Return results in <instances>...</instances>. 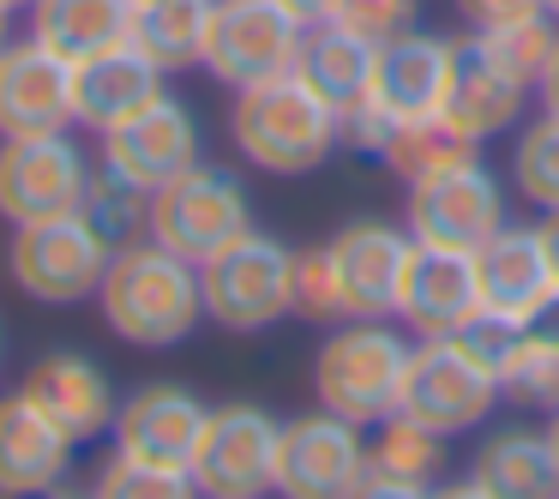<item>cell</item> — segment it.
<instances>
[{
  "instance_id": "obj_1",
  "label": "cell",
  "mask_w": 559,
  "mask_h": 499,
  "mask_svg": "<svg viewBox=\"0 0 559 499\" xmlns=\"http://www.w3.org/2000/svg\"><path fill=\"white\" fill-rule=\"evenodd\" d=\"M103 325L121 343H139V349H175L199 331L205 319V295H199V265L169 247L145 241L115 247L109 271H103Z\"/></svg>"
},
{
  "instance_id": "obj_2",
  "label": "cell",
  "mask_w": 559,
  "mask_h": 499,
  "mask_svg": "<svg viewBox=\"0 0 559 499\" xmlns=\"http://www.w3.org/2000/svg\"><path fill=\"white\" fill-rule=\"evenodd\" d=\"M229 139L253 169L295 181V175H313L331 163V151L343 145V115L301 73H277L265 85L235 91Z\"/></svg>"
},
{
  "instance_id": "obj_3",
  "label": "cell",
  "mask_w": 559,
  "mask_h": 499,
  "mask_svg": "<svg viewBox=\"0 0 559 499\" xmlns=\"http://www.w3.org/2000/svg\"><path fill=\"white\" fill-rule=\"evenodd\" d=\"M409 355H415V343L403 331H391L385 319H343V325H331V337L313 355L319 409L355 421L361 433L379 427L403 403Z\"/></svg>"
},
{
  "instance_id": "obj_4",
  "label": "cell",
  "mask_w": 559,
  "mask_h": 499,
  "mask_svg": "<svg viewBox=\"0 0 559 499\" xmlns=\"http://www.w3.org/2000/svg\"><path fill=\"white\" fill-rule=\"evenodd\" d=\"M199 295H205V319L217 331L253 337L271 331L277 319L295 313V253L289 241L265 229L235 235L211 259H199Z\"/></svg>"
},
{
  "instance_id": "obj_5",
  "label": "cell",
  "mask_w": 559,
  "mask_h": 499,
  "mask_svg": "<svg viewBox=\"0 0 559 499\" xmlns=\"http://www.w3.org/2000/svg\"><path fill=\"white\" fill-rule=\"evenodd\" d=\"M253 229V199H247L241 175L193 163L187 175H175L169 187L151 193V241L169 247L181 259H211L217 247H229L235 235Z\"/></svg>"
},
{
  "instance_id": "obj_6",
  "label": "cell",
  "mask_w": 559,
  "mask_h": 499,
  "mask_svg": "<svg viewBox=\"0 0 559 499\" xmlns=\"http://www.w3.org/2000/svg\"><path fill=\"white\" fill-rule=\"evenodd\" d=\"M109 259H115V247L79 211L73 217H49V223H25V229H13V247H7L13 283L31 301H49V307L97 301Z\"/></svg>"
},
{
  "instance_id": "obj_7",
  "label": "cell",
  "mask_w": 559,
  "mask_h": 499,
  "mask_svg": "<svg viewBox=\"0 0 559 499\" xmlns=\"http://www.w3.org/2000/svg\"><path fill=\"white\" fill-rule=\"evenodd\" d=\"M283 421L259 403H223L205 415L193 451V482L205 499H277Z\"/></svg>"
},
{
  "instance_id": "obj_8",
  "label": "cell",
  "mask_w": 559,
  "mask_h": 499,
  "mask_svg": "<svg viewBox=\"0 0 559 499\" xmlns=\"http://www.w3.org/2000/svg\"><path fill=\"white\" fill-rule=\"evenodd\" d=\"M97 163L79 151L73 133H37V139H0V217L25 223L73 217L85 205V187Z\"/></svg>"
},
{
  "instance_id": "obj_9",
  "label": "cell",
  "mask_w": 559,
  "mask_h": 499,
  "mask_svg": "<svg viewBox=\"0 0 559 499\" xmlns=\"http://www.w3.org/2000/svg\"><path fill=\"white\" fill-rule=\"evenodd\" d=\"M307 25H295L277 0H217L205 37V73L229 91L265 85L277 73H295Z\"/></svg>"
},
{
  "instance_id": "obj_10",
  "label": "cell",
  "mask_w": 559,
  "mask_h": 499,
  "mask_svg": "<svg viewBox=\"0 0 559 499\" xmlns=\"http://www.w3.org/2000/svg\"><path fill=\"white\" fill-rule=\"evenodd\" d=\"M506 223H511L506 217V181H499L481 157L451 169V175H433V181L409 187V199H403V229L427 247L475 253V247L493 241Z\"/></svg>"
},
{
  "instance_id": "obj_11",
  "label": "cell",
  "mask_w": 559,
  "mask_h": 499,
  "mask_svg": "<svg viewBox=\"0 0 559 499\" xmlns=\"http://www.w3.org/2000/svg\"><path fill=\"white\" fill-rule=\"evenodd\" d=\"M493 403H499V379L481 373L469 355L451 349V337H421V343H415L397 415H409V421H421V427H433V433L457 439V433L487 427Z\"/></svg>"
},
{
  "instance_id": "obj_12",
  "label": "cell",
  "mask_w": 559,
  "mask_h": 499,
  "mask_svg": "<svg viewBox=\"0 0 559 499\" xmlns=\"http://www.w3.org/2000/svg\"><path fill=\"white\" fill-rule=\"evenodd\" d=\"M367 475V439L331 409H307L283 421L277 439V499H349Z\"/></svg>"
},
{
  "instance_id": "obj_13",
  "label": "cell",
  "mask_w": 559,
  "mask_h": 499,
  "mask_svg": "<svg viewBox=\"0 0 559 499\" xmlns=\"http://www.w3.org/2000/svg\"><path fill=\"white\" fill-rule=\"evenodd\" d=\"M415 253V235L397 223H343L325 241L331 277L343 295V319H397V289H403V265Z\"/></svg>"
},
{
  "instance_id": "obj_14",
  "label": "cell",
  "mask_w": 559,
  "mask_h": 499,
  "mask_svg": "<svg viewBox=\"0 0 559 499\" xmlns=\"http://www.w3.org/2000/svg\"><path fill=\"white\" fill-rule=\"evenodd\" d=\"M73 61L37 37L0 43V139L73 133Z\"/></svg>"
},
{
  "instance_id": "obj_15",
  "label": "cell",
  "mask_w": 559,
  "mask_h": 499,
  "mask_svg": "<svg viewBox=\"0 0 559 499\" xmlns=\"http://www.w3.org/2000/svg\"><path fill=\"white\" fill-rule=\"evenodd\" d=\"M199 151H205V139H199L193 109H187V103H175V97H157L145 115H139V121L103 133L97 163H103V169H115L121 181L157 193V187H169L175 175H187L193 163H205Z\"/></svg>"
},
{
  "instance_id": "obj_16",
  "label": "cell",
  "mask_w": 559,
  "mask_h": 499,
  "mask_svg": "<svg viewBox=\"0 0 559 499\" xmlns=\"http://www.w3.org/2000/svg\"><path fill=\"white\" fill-rule=\"evenodd\" d=\"M451 73H457V43L415 25V31H403V37L379 43L373 91H367V97H373L391 121H427V115H445Z\"/></svg>"
},
{
  "instance_id": "obj_17",
  "label": "cell",
  "mask_w": 559,
  "mask_h": 499,
  "mask_svg": "<svg viewBox=\"0 0 559 499\" xmlns=\"http://www.w3.org/2000/svg\"><path fill=\"white\" fill-rule=\"evenodd\" d=\"M205 403L175 379H151L115 409V451L145 463H169V470H193L199 433H205Z\"/></svg>"
},
{
  "instance_id": "obj_18",
  "label": "cell",
  "mask_w": 559,
  "mask_h": 499,
  "mask_svg": "<svg viewBox=\"0 0 559 499\" xmlns=\"http://www.w3.org/2000/svg\"><path fill=\"white\" fill-rule=\"evenodd\" d=\"M157 97H169V73L151 55H139L133 43H115V49L73 67V121L97 139L139 121Z\"/></svg>"
},
{
  "instance_id": "obj_19",
  "label": "cell",
  "mask_w": 559,
  "mask_h": 499,
  "mask_svg": "<svg viewBox=\"0 0 559 499\" xmlns=\"http://www.w3.org/2000/svg\"><path fill=\"white\" fill-rule=\"evenodd\" d=\"M19 391H25V397L37 403V409L49 415L73 445L103 439L115 427V409H121L115 379L103 373L91 355H79V349H55V355H43V361H31V373H25V385H19Z\"/></svg>"
},
{
  "instance_id": "obj_20",
  "label": "cell",
  "mask_w": 559,
  "mask_h": 499,
  "mask_svg": "<svg viewBox=\"0 0 559 499\" xmlns=\"http://www.w3.org/2000/svg\"><path fill=\"white\" fill-rule=\"evenodd\" d=\"M475 307H481L475 253L415 241L409 265H403V289H397V319L403 325H409L415 337H451Z\"/></svg>"
},
{
  "instance_id": "obj_21",
  "label": "cell",
  "mask_w": 559,
  "mask_h": 499,
  "mask_svg": "<svg viewBox=\"0 0 559 499\" xmlns=\"http://www.w3.org/2000/svg\"><path fill=\"white\" fill-rule=\"evenodd\" d=\"M73 439L25 397H0V494H31V487H67L73 475Z\"/></svg>"
},
{
  "instance_id": "obj_22",
  "label": "cell",
  "mask_w": 559,
  "mask_h": 499,
  "mask_svg": "<svg viewBox=\"0 0 559 499\" xmlns=\"http://www.w3.org/2000/svg\"><path fill=\"white\" fill-rule=\"evenodd\" d=\"M475 277H481V301L499 307V313L530 319L547 295L559 289L554 265H547V247L535 223H506L493 241L475 247Z\"/></svg>"
},
{
  "instance_id": "obj_23",
  "label": "cell",
  "mask_w": 559,
  "mask_h": 499,
  "mask_svg": "<svg viewBox=\"0 0 559 499\" xmlns=\"http://www.w3.org/2000/svg\"><path fill=\"white\" fill-rule=\"evenodd\" d=\"M530 97H535V91H523L518 79H506L481 49H475L469 37L457 43V73H451L445 121H451V127H463V133L475 139V145H487V139H506L511 127L523 121Z\"/></svg>"
},
{
  "instance_id": "obj_24",
  "label": "cell",
  "mask_w": 559,
  "mask_h": 499,
  "mask_svg": "<svg viewBox=\"0 0 559 499\" xmlns=\"http://www.w3.org/2000/svg\"><path fill=\"white\" fill-rule=\"evenodd\" d=\"M469 482L487 499H559V463L542 427H493L469 458Z\"/></svg>"
},
{
  "instance_id": "obj_25",
  "label": "cell",
  "mask_w": 559,
  "mask_h": 499,
  "mask_svg": "<svg viewBox=\"0 0 559 499\" xmlns=\"http://www.w3.org/2000/svg\"><path fill=\"white\" fill-rule=\"evenodd\" d=\"M127 31H133V0H31V37L73 67L127 43Z\"/></svg>"
},
{
  "instance_id": "obj_26",
  "label": "cell",
  "mask_w": 559,
  "mask_h": 499,
  "mask_svg": "<svg viewBox=\"0 0 559 499\" xmlns=\"http://www.w3.org/2000/svg\"><path fill=\"white\" fill-rule=\"evenodd\" d=\"M373 61H379V43L355 37V31H343V25H313L301 43L295 73H301L337 115H349L355 103L373 91Z\"/></svg>"
},
{
  "instance_id": "obj_27",
  "label": "cell",
  "mask_w": 559,
  "mask_h": 499,
  "mask_svg": "<svg viewBox=\"0 0 559 499\" xmlns=\"http://www.w3.org/2000/svg\"><path fill=\"white\" fill-rule=\"evenodd\" d=\"M211 13H217V0H145V7H133L127 43L151 55L163 73H187V67H205Z\"/></svg>"
},
{
  "instance_id": "obj_28",
  "label": "cell",
  "mask_w": 559,
  "mask_h": 499,
  "mask_svg": "<svg viewBox=\"0 0 559 499\" xmlns=\"http://www.w3.org/2000/svg\"><path fill=\"white\" fill-rule=\"evenodd\" d=\"M445 433L409 421V415H385L379 427H367V470L385 482H409V487H439L445 482Z\"/></svg>"
},
{
  "instance_id": "obj_29",
  "label": "cell",
  "mask_w": 559,
  "mask_h": 499,
  "mask_svg": "<svg viewBox=\"0 0 559 499\" xmlns=\"http://www.w3.org/2000/svg\"><path fill=\"white\" fill-rule=\"evenodd\" d=\"M475 157H481V145H475L463 127H451L445 115H427V121H403L397 133H391V145H385L379 163H385L403 187H421V181L451 175V169H463V163H475Z\"/></svg>"
},
{
  "instance_id": "obj_30",
  "label": "cell",
  "mask_w": 559,
  "mask_h": 499,
  "mask_svg": "<svg viewBox=\"0 0 559 499\" xmlns=\"http://www.w3.org/2000/svg\"><path fill=\"white\" fill-rule=\"evenodd\" d=\"M469 43L506 79H518L523 91H535V85H542V73H547V61H554V49H559V25L547 13H530V19H511V25L469 31Z\"/></svg>"
},
{
  "instance_id": "obj_31",
  "label": "cell",
  "mask_w": 559,
  "mask_h": 499,
  "mask_svg": "<svg viewBox=\"0 0 559 499\" xmlns=\"http://www.w3.org/2000/svg\"><path fill=\"white\" fill-rule=\"evenodd\" d=\"M79 217H85L109 247H133V241H145V229H151V193H145V187H133V181H121L115 169H103V163H97Z\"/></svg>"
},
{
  "instance_id": "obj_32",
  "label": "cell",
  "mask_w": 559,
  "mask_h": 499,
  "mask_svg": "<svg viewBox=\"0 0 559 499\" xmlns=\"http://www.w3.org/2000/svg\"><path fill=\"white\" fill-rule=\"evenodd\" d=\"M511 187L535 211H559V115H535L511 145Z\"/></svg>"
},
{
  "instance_id": "obj_33",
  "label": "cell",
  "mask_w": 559,
  "mask_h": 499,
  "mask_svg": "<svg viewBox=\"0 0 559 499\" xmlns=\"http://www.w3.org/2000/svg\"><path fill=\"white\" fill-rule=\"evenodd\" d=\"M91 499H205V494H199L193 470H169V463L109 451L97 482H91Z\"/></svg>"
},
{
  "instance_id": "obj_34",
  "label": "cell",
  "mask_w": 559,
  "mask_h": 499,
  "mask_svg": "<svg viewBox=\"0 0 559 499\" xmlns=\"http://www.w3.org/2000/svg\"><path fill=\"white\" fill-rule=\"evenodd\" d=\"M523 337H530V331H523V319H518V313H499V307H487V301H481L457 331H451V349L469 355V361L481 367V373L506 379V367L518 361Z\"/></svg>"
},
{
  "instance_id": "obj_35",
  "label": "cell",
  "mask_w": 559,
  "mask_h": 499,
  "mask_svg": "<svg viewBox=\"0 0 559 499\" xmlns=\"http://www.w3.org/2000/svg\"><path fill=\"white\" fill-rule=\"evenodd\" d=\"M499 397L518 403V409L554 415V409H559V349H547V343H530V337H523L518 361L506 367V379H499Z\"/></svg>"
},
{
  "instance_id": "obj_36",
  "label": "cell",
  "mask_w": 559,
  "mask_h": 499,
  "mask_svg": "<svg viewBox=\"0 0 559 499\" xmlns=\"http://www.w3.org/2000/svg\"><path fill=\"white\" fill-rule=\"evenodd\" d=\"M295 319H307V325H343V295H337V277H331L325 247L295 253Z\"/></svg>"
},
{
  "instance_id": "obj_37",
  "label": "cell",
  "mask_w": 559,
  "mask_h": 499,
  "mask_svg": "<svg viewBox=\"0 0 559 499\" xmlns=\"http://www.w3.org/2000/svg\"><path fill=\"white\" fill-rule=\"evenodd\" d=\"M331 25L355 31L367 43H391L403 31H415V0H337V19Z\"/></svg>"
},
{
  "instance_id": "obj_38",
  "label": "cell",
  "mask_w": 559,
  "mask_h": 499,
  "mask_svg": "<svg viewBox=\"0 0 559 499\" xmlns=\"http://www.w3.org/2000/svg\"><path fill=\"white\" fill-rule=\"evenodd\" d=\"M457 13L469 31H487V25H511V19L542 13V0H457Z\"/></svg>"
},
{
  "instance_id": "obj_39",
  "label": "cell",
  "mask_w": 559,
  "mask_h": 499,
  "mask_svg": "<svg viewBox=\"0 0 559 499\" xmlns=\"http://www.w3.org/2000/svg\"><path fill=\"white\" fill-rule=\"evenodd\" d=\"M349 499H427V487H409V482H385V475L367 470L361 482L349 487Z\"/></svg>"
},
{
  "instance_id": "obj_40",
  "label": "cell",
  "mask_w": 559,
  "mask_h": 499,
  "mask_svg": "<svg viewBox=\"0 0 559 499\" xmlns=\"http://www.w3.org/2000/svg\"><path fill=\"white\" fill-rule=\"evenodd\" d=\"M523 331H530V343H547V349H559V289L547 295V301L535 307L530 319H523Z\"/></svg>"
},
{
  "instance_id": "obj_41",
  "label": "cell",
  "mask_w": 559,
  "mask_h": 499,
  "mask_svg": "<svg viewBox=\"0 0 559 499\" xmlns=\"http://www.w3.org/2000/svg\"><path fill=\"white\" fill-rule=\"evenodd\" d=\"M277 7L295 19V25H307V31H313V25H331V19H337V0H277Z\"/></svg>"
},
{
  "instance_id": "obj_42",
  "label": "cell",
  "mask_w": 559,
  "mask_h": 499,
  "mask_svg": "<svg viewBox=\"0 0 559 499\" xmlns=\"http://www.w3.org/2000/svg\"><path fill=\"white\" fill-rule=\"evenodd\" d=\"M535 103H542L547 115H559V49H554V61H547L542 85H535Z\"/></svg>"
},
{
  "instance_id": "obj_43",
  "label": "cell",
  "mask_w": 559,
  "mask_h": 499,
  "mask_svg": "<svg viewBox=\"0 0 559 499\" xmlns=\"http://www.w3.org/2000/svg\"><path fill=\"white\" fill-rule=\"evenodd\" d=\"M542 247H547V265H554V283H559V211H542Z\"/></svg>"
},
{
  "instance_id": "obj_44",
  "label": "cell",
  "mask_w": 559,
  "mask_h": 499,
  "mask_svg": "<svg viewBox=\"0 0 559 499\" xmlns=\"http://www.w3.org/2000/svg\"><path fill=\"white\" fill-rule=\"evenodd\" d=\"M427 499H487V487H475L469 475H463V482H451V487H427Z\"/></svg>"
},
{
  "instance_id": "obj_45",
  "label": "cell",
  "mask_w": 559,
  "mask_h": 499,
  "mask_svg": "<svg viewBox=\"0 0 559 499\" xmlns=\"http://www.w3.org/2000/svg\"><path fill=\"white\" fill-rule=\"evenodd\" d=\"M0 499H67V487H31V494H0Z\"/></svg>"
},
{
  "instance_id": "obj_46",
  "label": "cell",
  "mask_w": 559,
  "mask_h": 499,
  "mask_svg": "<svg viewBox=\"0 0 559 499\" xmlns=\"http://www.w3.org/2000/svg\"><path fill=\"white\" fill-rule=\"evenodd\" d=\"M13 19H19V13L7 7V0H0V43H13Z\"/></svg>"
},
{
  "instance_id": "obj_47",
  "label": "cell",
  "mask_w": 559,
  "mask_h": 499,
  "mask_svg": "<svg viewBox=\"0 0 559 499\" xmlns=\"http://www.w3.org/2000/svg\"><path fill=\"white\" fill-rule=\"evenodd\" d=\"M542 433H547V445H554V463H559V409L547 415V427H542Z\"/></svg>"
},
{
  "instance_id": "obj_48",
  "label": "cell",
  "mask_w": 559,
  "mask_h": 499,
  "mask_svg": "<svg viewBox=\"0 0 559 499\" xmlns=\"http://www.w3.org/2000/svg\"><path fill=\"white\" fill-rule=\"evenodd\" d=\"M542 13H547V19H554V25H559V0H542Z\"/></svg>"
},
{
  "instance_id": "obj_49",
  "label": "cell",
  "mask_w": 559,
  "mask_h": 499,
  "mask_svg": "<svg viewBox=\"0 0 559 499\" xmlns=\"http://www.w3.org/2000/svg\"><path fill=\"white\" fill-rule=\"evenodd\" d=\"M7 7H13V13H25V7H31V0H7Z\"/></svg>"
},
{
  "instance_id": "obj_50",
  "label": "cell",
  "mask_w": 559,
  "mask_h": 499,
  "mask_svg": "<svg viewBox=\"0 0 559 499\" xmlns=\"http://www.w3.org/2000/svg\"><path fill=\"white\" fill-rule=\"evenodd\" d=\"M0 355H7V337H0Z\"/></svg>"
},
{
  "instance_id": "obj_51",
  "label": "cell",
  "mask_w": 559,
  "mask_h": 499,
  "mask_svg": "<svg viewBox=\"0 0 559 499\" xmlns=\"http://www.w3.org/2000/svg\"><path fill=\"white\" fill-rule=\"evenodd\" d=\"M67 499H79V494H67ZM85 499H91V494H85Z\"/></svg>"
},
{
  "instance_id": "obj_52",
  "label": "cell",
  "mask_w": 559,
  "mask_h": 499,
  "mask_svg": "<svg viewBox=\"0 0 559 499\" xmlns=\"http://www.w3.org/2000/svg\"><path fill=\"white\" fill-rule=\"evenodd\" d=\"M133 7H145V0H133Z\"/></svg>"
}]
</instances>
